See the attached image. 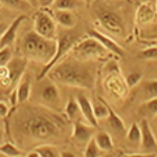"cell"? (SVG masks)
<instances>
[{
  "label": "cell",
  "instance_id": "cell-22",
  "mask_svg": "<svg viewBox=\"0 0 157 157\" xmlns=\"http://www.w3.org/2000/svg\"><path fill=\"white\" fill-rule=\"evenodd\" d=\"M80 0H56L52 4V10H72L77 9V7L81 6Z\"/></svg>",
  "mask_w": 157,
  "mask_h": 157
},
{
  "label": "cell",
  "instance_id": "cell-17",
  "mask_svg": "<svg viewBox=\"0 0 157 157\" xmlns=\"http://www.w3.org/2000/svg\"><path fill=\"white\" fill-rule=\"evenodd\" d=\"M94 140L101 149V151H111L113 148V141L111 138L110 134L106 131H101L94 134Z\"/></svg>",
  "mask_w": 157,
  "mask_h": 157
},
{
  "label": "cell",
  "instance_id": "cell-11",
  "mask_svg": "<svg viewBox=\"0 0 157 157\" xmlns=\"http://www.w3.org/2000/svg\"><path fill=\"white\" fill-rule=\"evenodd\" d=\"M75 100H77V102L78 104V107H80L82 116L87 121V123L89 124V125L97 128L98 120L95 118L94 113H93V106L89 101V98L84 94H78L77 95Z\"/></svg>",
  "mask_w": 157,
  "mask_h": 157
},
{
  "label": "cell",
  "instance_id": "cell-37",
  "mask_svg": "<svg viewBox=\"0 0 157 157\" xmlns=\"http://www.w3.org/2000/svg\"><path fill=\"white\" fill-rule=\"evenodd\" d=\"M26 156L27 157H40V155H39V153H38V152L35 150H33L32 152H29V154H26Z\"/></svg>",
  "mask_w": 157,
  "mask_h": 157
},
{
  "label": "cell",
  "instance_id": "cell-33",
  "mask_svg": "<svg viewBox=\"0 0 157 157\" xmlns=\"http://www.w3.org/2000/svg\"><path fill=\"white\" fill-rule=\"evenodd\" d=\"M55 1L56 0H37V4L41 9H48V7L52 6Z\"/></svg>",
  "mask_w": 157,
  "mask_h": 157
},
{
  "label": "cell",
  "instance_id": "cell-30",
  "mask_svg": "<svg viewBox=\"0 0 157 157\" xmlns=\"http://www.w3.org/2000/svg\"><path fill=\"white\" fill-rule=\"evenodd\" d=\"M141 78H143V75H141V73L133 72L128 75L127 78H126V82H127V85L129 87H133V86L137 85V83L141 80Z\"/></svg>",
  "mask_w": 157,
  "mask_h": 157
},
{
  "label": "cell",
  "instance_id": "cell-34",
  "mask_svg": "<svg viewBox=\"0 0 157 157\" xmlns=\"http://www.w3.org/2000/svg\"><path fill=\"white\" fill-rule=\"evenodd\" d=\"M10 112V108L4 102H0V117L4 118L6 117Z\"/></svg>",
  "mask_w": 157,
  "mask_h": 157
},
{
  "label": "cell",
  "instance_id": "cell-28",
  "mask_svg": "<svg viewBox=\"0 0 157 157\" xmlns=\"http://www.w3.org/2000/svg\"><path fill=\"white\" fill-rule=\"evenodd\" d=\"M128 139L132 143H139L141 140V131L140 127L137 124H132L128 132Z\"/></svg>",
  "mask_w": 157,
  "mask_h": 157
},
{
  "label": "cell",
  "instance_id": "cell-24",
  "mask_svg": "<svg viewBox=\"0 0 157 157\" xmlns=\"http://www.w3.org/2000/svg\"><path fill=\"white\" fill-rule=\"evenodd\" d=\"M100 101L102 103L100 104H95L93 105V113H94L95 118L98 120H104V118H107L108 114H109V109H108V105L106 102H104L102 98H100Z\"/></svg>",
  "mask_w": 157,
  "mask_h": 157
},
{
  "label": "cell",
  "instance_id": "cell-36",
  "mask_svg": "<svg viewBox=\"0 0 157 157\" xmlns=\"http://www.w3.org/2000/svg\"><path fill=\"white\" fill-rule=\"evenodd\" d=\"M6 29H7V25L6 23H3V22H1V23H0V39H1L2 35L4 34Z\"/></svg>",
  "mask_w": 157,
  "mask_h": 157
},
{
  "label": "cell",
  "instance_id": "cell-40",
  "mask_svg": "<svg viewBox=\"0 0 157 157\" xmlns=\"http://www.w3.org/2000/svg\"><path fill=\"white\" fill-rule=\"evenodd\" d=\"M82 1L84 2V3H85L87 6H90V4L92 3V1H93V0H82Z\"/></svg>",
  "mask_w": 157,
  "mask_h": 157
},
{
  "label": "cell",
  "instance_id": "cell-23",
  "mask_svg": "<svg viewBox=\"0 0 157 157\" xmlns=\"http://www.w3.org/2000/svg\"><path fill=\"white\" fill-rule=\"evenodd\" d=\"M0 152L6 157H21L23 156V152L11 143H6L0 146Z\"/></svg>",
  "mask_w": 157,
  "mask_h": 157
},
{
  "label": "cell",
  "instance_id": "cell-29",
  "mask_svg": "<svg viewBox=\"0 0 157 157\" xmlns=\"http://www.w3.org/2000/svg\"><path fill=\"white\" fill-rule=\"evenodd\" d=\"M145 90L149 98H157V81H152L145 84Z\"/></svg>",
  "mask_w": 157,
  "mask_h": 157
},
{
  "label": "cell",
  "instance_id": "cell-19",
  "mask_svg": "<svg viewBox=\"0 0 157 157\" xmlns=\"http://www.w3.org/2000/svg\"><path fill=\"white\" fill-rule=\"evenodd\" d=\"M154 18V11L149 4H143L137 11V21L141 24L149 23Z\"/></svg>",
  "mask_w": 157,
  "mask_h": 157
},
{
  "label": "cell",
  "instance_id": "cell-3",
  "mask_svg": "<svg viewBox=\"0 0 157 157\" xmlns=\"http://www.w3.org/2000/svg\"><path fill=\"white\" fill-rule=\"evenodd\" d=\"M21 50L26 60H33L46 65L56 54L57 39L44 38L38 35L35 30H32L25 34Z\"/></svg>",
  "mask_w": 157,
  "mask_h": 157
},
{
  "label": "cell",
  "instance_id": "cell-39",
  "mask_svg": "<svg viewBox=\"0 0 157 157\" xmlns=\"http://www.w3.org/2000/svg\"><path fill=\"white\" fill-rule=\"evenodd\" d=\"M27 2L30 4L32 6H37V0H26Z\"/></svg>",
  "mask_w": 157,
  "mask_h": 157
},
{
  "label": "cell",
  "instance_id": "cell-9",
  "mask_svg": "<svg viewBox=\"0 0 157 157\" xmlns=\"http://www.w3.org/2000/svg\"><path fill=\"white\" fill-rule=\"evenodd\" d=\"M25 19H26L25 15H20V16L14 19V21L12 22L10 26H7V29H6L4 34L2 35L1 39H0V48L4 46H11L12 44H14L20 25L22 24V22Z\"/></svg>",
  "mask_w": 157,
  "mask_h": 157
},
{
  "label": "cell",
  "instance_id": "cell-12",
  "mask_svg": "<svg viewBox=\"0 0 157 157\" xmlns=\"http://www.w3.org/2000/svg\"><path fill=\"white\" fill-rule=\"evenodd\" d=\"M88 36L95 38V39H97L108 52H110L111 54H114L116 56H118V57H123L124 56V50L120 45H117L111 38L107 37L106 35L102 34L101 32H98V30H94V29L90 30V32L88 33Z\"/></svg>",
  "mask_w": 157,
  "mask_h": 157
},
{
  "label": "cell",
  "instance_id": "cell-20",
  "mask_svg": "<svg viewBox=\"0 0 157 157\" xmlns=\"http://www.w3.org/2000/svg\"><path fill=\"white\" fill-rule=\"evenodd\" d=\"M40 157H59L60 152L56 148L55 146L50 145V144H43L41 146H38L35 148Z\"/></svg>",
  "mask_w": 157,
  "mask_h": 157
},
{
  "label": "cell",
  "instance_id": "cell-27",
  "mask_svg": "<svg viewBox=\"0 0 157 157\" xmlns=\"http://www.w3.org/2000/svg\"><path fill=\"white\" fill-rule=\"evenodd\" d=\"M0 3L4 6L12 7V9L22 10L25 7H33L26 0H0Z\"/></svg>",
  "mask_w": 157,
  "mask_h": 157
},
{
  "label": "cell",
  "instance_id": "cell-14",
  "mask_svg": "<svg viewBox=\"0 0 157 157\" xmlns=\"http://www.w3.org/2000/svg\"><path fill=\"white\" fill-rule=\"evenodd\" d=\"M16 91L17 103L23 104L29 101L32 92V78L27 73H23L18 82V88L15 89Z\"/></svg>",
  "mask_w": 157,
  "mask_h": 157
},
{
  "label": "cell",
  "instance_id": "cell-26",
  "mask_svg": "<svg viewBox=\"0 0 157 157\" xmlns=\"http://www.w3.org/2000/svg\"><path fill=\"white\" fill-rule=\"evenodd\" d=\"M13 60V50L11 46H4L0 48V66H6Z\"/></svg>",
  "mask_w": 157,
  "mask_h": 157
},
{
  "label": "cell",
  "instance_id": "cell-42",
  "mask_svg": "<svg viewBox=\"0 0 157 157\" xmlns=\"http://www.w3.org/2000/svg\"><path fill=\"white\" fill-rule=\"evenodd\" d=\"M157 115V114H156ZM156 123H157V116H156Z\"/></svg>",
  "mask_w": 157,
  "mask_h": 157
},
{
  "label": "cell",
  "instance_id": "cell-32",
  "mask_svg": "<svg viewBox=\"0 0 157 157\" xmlns=\"http://www.w3.org/2000/svg\"><path fill=\"white\" fill-rule=\"evenodd\" d=\"M146 107L152 114H157V98H152L146 103Z\"/></svg>",
  "mask_w": 157,
  "mask_h": 157
},
{
  "label": "cell",
  "instance_id": "cell-10",
  "mask_svg": "<svg viewBox=\"0 0 157 157\" xmlns=\"http://www.w3.org/2000/svg\"><path fill=\"white\" fill-rule=\"evenodd\" d=\"M94 129L93 126L84 125L82 121H77L73 123V132L72 137L75 141L82 144H87L94 135Z\"/></svg>",
  "mask_w": 157,
  "mask_h": 157
},
{
  "label": "cell",
  "instance_id": "cell-38",
  "mask_svg": "<svg viewBox=\"0 0 157 157\" xmlns=\"http://www.w3.org/2000/svg\"><path fill=\"white\" fill-rule=\"evenodd\" d=\"M60 156H63V157H75V155L70 153V152H63V153H60Z\"/></svg>",
  "mask_w": 157,
  "mask_h": 157
},
{
  "label": "cell",
  "instance_id": "cell-8",
  "mask_svg": "<svg viewBox=\"0 0 157 157\" xmlns=\"http://www.w3.org/2000/svg\"><path fill=\"white\" fill-rule=\"evenodd\" d=\"M101 25L110 34L120 36L124 33V26L120 17L113 12H103L98 16Z\"/></svg>",
  "mask_w": 157,
  "mask_h": 157
},
{
  "label": "cell",
  "instance_id": "cell-21",
  "mask_svg": "<svg viewBox=\"0 0 157 157\" xmlns=\"http://www.w3.org/2000/svg\"><path fill=\"white\" fill-rule=\"evenodd\" d=\"M109 109V114H108V123L109 125L111 126V128L115 131H118V132H121V131L125 130V125H124V121H121V118L118 115L115 114V112L112 110L110 107L108 106Z\"/></svg>",
  "mask_w": 157,
  "mask_h": 157
},
{
  "label": "cell",
  "instance_id": "cell-2",
  "mask_svg": "<svg viewBox=\"0 0 157 157\" xmlns=\"http://www.w3.org/2000/svg\"><path fill=\"white\" fill-rule=\"evenodd\" d=\"M47 75L57 84L83 89H92L94 86V67L89 61H81L75 57L63 58L58 62Z\"/></svg>",
  "mask_w": 157,
  "mask_h": 157
},
{
  "label": "cell",
  "instance_id": "cell-13",
  "mask_svg": "<svg viewBox=\"0 0 157 157\" xmlns=\"http://www.w3.org/2000/svg\"><path fill=\"white\" fill-rule=\"evenodd\" d=\"M141 131V145L147 152H155L157 153V141L153 132H152L148 121L144 120L140 126Z\"/></svg>",
  "mask_w": 157,
  "mask_h": 157
},
{
  "label": "cell",
  "instance_id": "cell-15",
  "mask_svg": "<svg viewBox=\"0 0 157 157\" xmlns=\"http://www.w3.org/2000/svg\"><path fill=\"white\" fill-rule=\"evenodd\" d=\"M40 94H41V98L45 103L49 104V105H52V106L58 105L60 102L59 89H58L57 85L55 84L54 81H52V80L48 81L47 83H45L43 88H41Z\"/></svg>",
  "mask_w": 157,
  "mask_h": 157
},
{
  "label": "cell",
  "instance_id": "cell-16",
  "mask_svg": "<svg viewBox=\"0 0 157 157\" xmlns=\"http://www.w3.org/2000/svg\"><path fill=\"white\" fill-rule=\"evenodd\" d=\"M52 17L61 26L65 29H72L77 24V16L69 10H52Z\"/></svg>",
  "mask_w": 157,
  "mask_h": 157
},
{
  "label": "cell",
  "instance_id": "cell-35",
  "mask_svg": "<svg viewBox=\"0 0 157 157\" xmlns=\"http://www.w3.org/2000/svg\"><path fill=\"white\" fill-rule=\"evenodd\" d=\"M10 75V68L9 66H0V81L9 78Z\"/></svg>",
  "mask_w": 157,
  "mask_h": 157
},
{
  "label": "cell",
  "instance_id": "cell-18",
  "mask_svg": "<svg viewBox=\"0 0 157 157\" xmlns=\"http://www.w3.org/2000/svg\"><path fill=\"white\" fill-rule=\"evenodd\" d=\"M65 114H66V117L69 121H78V118L80 117V115H82V113H81L80 107H78V104L75 98H70L68 100V103L66 107H65Z\"/></svg>",
  "mask_w": 157,
  "mask_h": 157
},
{
  "label": "cell",
  "instance_id": "cell-5",
  "mask_svg": "<svg viewBox=\"0 0 157 157\" xmlns=\"http://www.w3.org/2000/svg\"><path fill=\"white\" fill-rule=\"evenodd\" d=\"M78 42V38L75 36L71 33L63 32L60 33L59 37L57 39V50H56V54L52 57V59L47 63L44 66V68L41 70L40 75H38L37 80L41 81L43 78L46 77L47 73L49 72V70L57 64L58 62H60L63 58L66 57L68 52H71L72 47L75 46V44Z\"/></svg>",
  "mask_w": 157,
  "mask_h": 157
},
{
  "label": "cell",
  "instance_id": "cell-1",
  "mask_svg": "<svg viewBox=\"0 0 157 157\" xmlns=\"http://www.w3.org/2000/svg\"><path fill=\"white\" fill-rule=\"evenodd\" d=\"M14 128L21 137L39 143H49L62 133L65 121L52 110L44 108L22 109L16 114Z\"/></svg>",
  "mask_w": 157,
  "mask_h": 157
},
{
  "label": "cell",
  "instance_id": "cell-25",
  "mask_svg": "<svg viewBox=\"0 0 157 157\" xmlns=\"http://www.w3.org/2000/svg\"><path fill=\"white\" fill-rule=\"evenodd\" d=\"M84 155L86 157H98L101 155V149L95 143L94 138H91L86 145V150Z\"/></svg>",
  "mask_w": 157,
  "mask_h": 157
},
{
  "label": "cell",
  "instance_id": "cell-31",
  "mask_svg": "<svg viewBox=\"0 0 157 157\" xmlns=\"http://www.w3.org/2000/svg\"><path fill=\"white\" fill-rule=\"evenodd\" d=\"M141 57L145 59H157V47H150L141 52Z\"/></svg>",
  "mask_w": 157,
  "mask_h": 157
},
{
  "label": "cell",
  "instance_id": "cell-4",
  "mask_svg": "<svg viewBox=\"0 0 157 157\" xmlns=\"http://www.w3.org/2000/svg\"><path fill=\"white\" fill-rule=\"evenodd\" d=\"M71 56L81 61H91L97 58H104L107 56L108 50L98 41L95 38L88 37L75 44L71 49Z\"/></svg>",
  "mask_w": 157,
  "mask_h": 157
},
{
  "label": "cell",
  "instance_id": "cell-43",
  "mask_svg": "<svg viewBox=\"0 0 157 157\" xmlns=\"http://www.w3.org/2000/svg\"><path fill=\"white\" fill-rule=\"evenodd\" d=\"M0 6H1V3H0Z\"/></svg>",
  "mask_w": 157,
  "mask_h": 157
},
{
  "label": "cell",
  "instance_id": "cell-7",
  "mask_svg": "<svg viewBox=\"0 0 157 157\" xmlns=\"http://www.w3.org/2000/svg\"><path fill=\"white\" fill-rule=\"evenodd\" d=\"M26 64H27L26 59H13L9 63V65H7L10 68L9 78L0 81V85L2 87L6 88L10 87V86L17 84L19 82L20 78L24 73V69L26 67Z\"/></svg>",
  "mask_w": 157,
  "mask_h": 157
},
{
  "label": "cell",
  "instance_id": "cell-6",
  "mask_svg": "<svg viewBox=\"0 0 157 157\" xmlns=\"http://www.w3.org/2000/svg\"><path fill=\"white\" fill-rule=\"evenodd\" d=\"M34 20V30L38 35L48 38V39H56L57 38V24L52 15L44 9L36 12L33 16Z\"/></svg>",
  "mask_w": 157,
  "mask_h": 157
},
{
  "label": "cell",
  "instance_id": "cell-41",
  "mask_svg": "<svg viewBox=\"0 0 157 157\" xmlns=\"http://www.w3.org/2000/svg\"><path fill=\"white\" fill-rule=\"evenodd\" d=\"M0 157H6V156H4V155H3V154H2V153H1V152H0Z\"/></svg>",
  "mask_w": 157,
  "mask_h": 157
}]
</instances>
